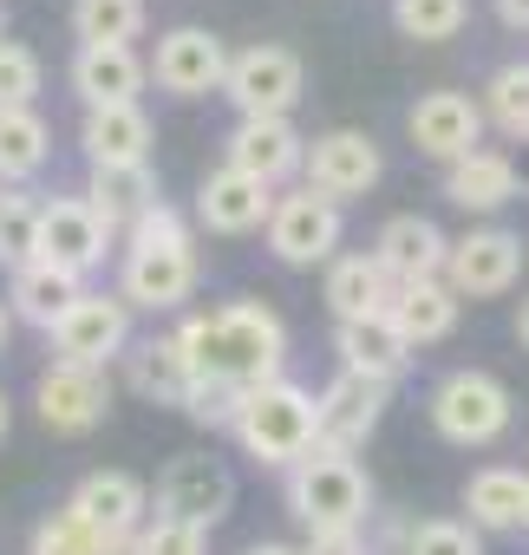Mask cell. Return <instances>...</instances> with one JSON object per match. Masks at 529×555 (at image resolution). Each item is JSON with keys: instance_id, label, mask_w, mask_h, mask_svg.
Listing matches in <instances>:
<instances>
[{"instance_id": "6da1fadb", "label": "cell", "mask_w": 529, "mask_h": 555, "mask_svg": "<svg viewBox=\"0 0 529 555\" xmlns=\"http://www.w3.org/2000/svg\"><path fill=\"white\" fill-rule=\"evenodd\" d=\"M177 347L190 360V379H222L235 392L269 386L288 366V327H282L275 308H261V301H229V308L190 314L177 327Z\"/></svg>"}, {"instance_id": "7a4b0ae2", "label": "cell", "mask_w": 529, "mask_h": 555, "mask_svg": "<svg viewBox=\"0 0 529 555\" xmlns=\"http://www.w3.org/2000/svg\"><path fill=\"white\" fill-rule=\"evenodd\" d=\"M196 295V242L183 209L157 203L131 222L125 235V274H118V301L144 314H177Z\"/></svg>"}, {"instance_id": "3957f363", "label": "cell", "mask_w": 529, "mask_h": 555, "mask_svg": "<svg viewBox=\"0 0 529 555\" xmlns=\"http://www.w3.org/2000/svg\"><path fill=\"white\" fill-rule=\"evenodd\" d=\"M242 438V451L255 464H295L314 451V392L295 386V379H269V386H248L242 392V412L229 425Z\"/></svg>"}, {"instance_id": "277c9868", "label": "cell", "mask_w": 529, "mask_h": 555, "mask_svg": "<svg viewBox=\"0 0 529 555\" xmlns=\"http://www.w3.org/2000/svg\"><path fill=\"white\" fill-rule=\"evenodd\" d=\"M288 509L301 529H360L373 509V483L353 457L308 451L288 464Z\"/></svg>"}, {"instance_id": "5b68a950", "label": "cell", "mask_w": 529, "mask_h": 555, "mask_svg": "<svg viewBox=\"0 0 529 555\" xmlns=\"http://www.w3.org/2000/svg\"><path fill=\"white\" fill-rule=\"evenodd\" d=\"M509 418H516V399L483 366H457V373H444L431 386V425H438L444 444H464V451L470 444H496L509 431Z\"/></svg>"}, {"instance_id": "8992f818", "label": "cell", "mask_w": 529, "mask_h": 555, "mask_svg": "<svg viewBox=\"0 0 529 555\" xmlns=\"http://www.w3.org/2000/svg\"><path fill=\"white\" fill-rule=\"evenodd\" d=\"M308 92V66L295 47H275V40H261V47H242L229 53V73H222V99L242 112V118H288Z\"/></svg>"}, {"instance_id": "52a82bcc", "label": "cell", "mask_w": 529, "mask_h": 555, "mask_svg": "<svg viewBox=\"0 0 529 555\" xmlns=\"http://www.w3.org/2000/svg\"><path fill=\"white\" fill-rule=\"evenodd\" d=\"M66 516H79L112 555H131V535L151 516V483L131 470H86L66 496Z\"/></svg>"}, {"instance_id": "ba28073f", "label": "cell", "mask_w": 529, "mask_h": 555, "mask_svg": "<svg viewBox=\"0 0 529 555\" xmlns=\"http://www.w3.org/2000/svg\"><path fill=\"white\" fill-rule=\"evenodd\" d=\"M386 399L392 386L386 379H360V373H334L321 392H314V451H334V457H353L379 418H386Z\"/></svg>"}, {"instance_id": "9c48e42d", "label": "cell", "mask_w": 529, "mask_h": 555, "mask_svg": "<svg viewBox=\"0 0 529 555\" xmlns=\"http://www.w3.org/2000/svg\"><path fill=\"white\" fill-rule=\"evenodd\" d=\"M340 235H347L340 203L314 196L308 183H301L295 196H275V209H269V248H275V261H288V268H321V261H334V255H340Z\"/></svg>"}, {"instance_id": "30bf717a", "label": "cell", "mask_w": 529, "mask_h": 555, "mask_svg": "<svg viewBox=\"0 0 529 555\" xmlns=\"http://www.w3.org/2000/svg\"><path fill=\"white\" fill-rule=\"evenodd\" d=\"M301 177H308L314 196L347 203V196H366V190L386 177V157H379V144H373L366 131L334 125V131L308 138V151H301Z\"/></svg>"}, {"instance_id": "8fae6325", "label": "cell", "mask_w": 529, "mask_h": 555, "mask_svg": "<svg viewBox=\"0 0 529 555\" xmlns=\"http://www.w3.org/2000/svg\"><path fill=\"white\" fill-rule=\"evenodd\" d=\"M47 340H53L60 360L105 373V366L125 360V347H131V308H125L118 295H79V301L47 327Z\"/></svg>"}, {"instance_id": "7c38bea8", "label": "cell", "mask_w": 529, "mask_h": 555, "mask_svg": "<svg viewBox=\"0 0 529 555\" xmlns=\"http://www.w3.org/2000/svg\"><path fill=\"white\" fill-rule=\"evenodd\" d=\"M157 516H177V522H190V529H216L229 509H235V477H229V464L222 457H203V451H190V457H170L164 464V477H157Z\"/></svg>"}, {"instance_id": "4fadbf2b", "label": "cell", "mask_w": 529, "mask_h": 555, "mask_svg": "<svg viewBox=\"0 0 529 555\" xmlns=\"http://www.w3.org/2000/svg\"><path fill=\"white\" fill-rule=\"evenodd\" d=\"M516 274H522V235L509 229H470L444 255V288L457 301H496L516 288Z\"/></svg>"}, {"instance_id": "5bb4252c", "label": "cell", "mask_w": 529, "mask_h": 555, "mask_svg": "<svg viewBox=\"0 0 529 555\" xmlns=\"http://www.w3.org/2000/svg\"><path fill=\"white\" fill-rule=\"evenodd\" d=\"M34 405H40V425L60 431V438H86L105 425L112 412V379L92 373V366H73V360H53L34 386Z\"/></svg>"}, {"instance_id": "9a60e30c", "label": "cell", "mask_w": 529, "mask_h": 555, "mask_svg": "<svg viewBox=\"0 0 529 555\" xmlns=\"http://www.w3.org/2000/svg\"><path fill=\"white\" fill-rule=\"evenodd\" d=\"M444 255H451V235H444L431 216H418V209L386 216L379 235H373V261L386 268V282H392V288L438 282V274H444Z\"/></svg>"}, {"instance_id": "2e32d148", "label": "cell", "mask_w": 529, "mask_h": 555, "mask_svg": "<svg viewBox=\"0 0 529 555\" xmlns=\"http://www.w3.org/2000/svg\"><path fill=\"white\" fill-rule=\"evenodd\" d=\"M222 73H229V47H222L209 27H170V34L157 40L151 79H157L170 99H209V92H222Z\"/></svg>"}, {"instance_id": "e0dca14e", "label": "cell", "mask_w": 529, "mask_h": 555, "mask_svg": "<svg viewBox=\"0 0 529 555\" xmlns=\"http://www.w3.org/2000/svg\"><path fill=\"white\" fill-rule=\"evenodd\" d=\"M105 229L92 222V209H86V196H53V203H40V235H34V261H47V268H66V274H86L105 261Z\"/></svg>"}, {"instance_id": "ac0fdd59", "label": "cell", "mask_w": 529, "mask_h": 555, "mask_svg": "<svg viewBox=\"0 0 529 555\" xmlns=\"http://www.w3.org/2000/svg\"><path fill=\"white\" fill-rule=\"evenodd\" d=\"M405 131H412V144H418L425 157L457 164V157L483 151V105L464 99V92H425V99L412 105Z\"/></svg>"}, {"instance_id": "d6986e66", "label": "cell", "mask_w": 529, "mask_h": 555, "mask_svg": "<svg viewBox=\"0 0 529 555\" xmlns=\"http://www.w3.org/2000/svg\"><path fill=\"white\" fill-rule=\"evenodd\" d=\"M301 151H308V138L288 125V118H235V131L222 138V157H229V170H242V177H255V183H282V177H295L301 170Z\"/></svg>"}, {"instance_id": "ffe728a7", "label": "cell", "mask_w": 529, "mask_h": 555, "mask_svg": "<svg viewBox=\"0 0 529 555\" xmlns=\"http://www.w3.org/2000/svg\"><path fill=\"white\" fill-rule=\"evenodd\" d=\"M269 209H275V190L255 183L242 170H209L203 190H196V222L209 235H248V229H269Z\"/></svg>"}, {"instance_id": "44dd1931", "label": "cell", "mask_w": 529, "mask_h": 555, "mask_svg": "<svg viewBox=\"0 0 529 555\" xmlns=\"http://www.w3.org/2000/svg\"><path fill=\"white\" fill-rule=\"evenodd\" d=\"M151 66L138 60V47H79L73 53V92L86 99V112L105 105H138Z\"/></svg>"}, {"instance_id": "7402d4cb", "label": "cell", "mask_w": 529, "mask_h": 555, "mask_svg": "<svg viewBox=\"0 0 529 555\" xmlns=\"http://www.w3.org/2000/svg\"><path fill=\"white\" fill-rule=\"evenodd\" d=\"M334 353H340V373L386 379V386H399L405 366H412V347H405V334L386 314H373V321H334Z\"/></svg>"}, {"instance_id": "603a6c76", "label": "cell", "mask_w": 529, "mask_h": 555, "mask_svg": "<svg viewBox=\"0 0 529 555\" xmlns=\"http://www.w3.org/2000/svg\"><path fill=\"white\" fill-rule=\"evenodd\" d=\"M157 203H164V196H157V170H151V164L92 170L86 209H92V222L105 229V242H125V235H131V222H138L144 209H157Z\"/></svg>"}, {"instance_id": "cb8c5ba5", "label": "cell", "mask_w": 529, "mask_h": 555, "mask_svg": "<svg viewBox=\"0 0 529 555\" xmlns=\"http://www.w3.org/2000/svg\"><path fill=\"white\" fill-rule=\"evenodd\" d=\"M79 151H86L92 170L151 164V118H144V105H105V112H86V125H79Z\"/></svg>"}, {"instance_id": "d4e9b609", "label": "cell", "mask_w": 529, "mask_h": 555, "mask_svg": "<svg viewBox=\"0 0 529 555\" xmlns=\"http://www.w3.org/2000/svg\"><path fill=\"white\" fill-rule=\"evenodd\" d=\"M457 314H464V301L444 288V274H438V282L392 288V301H386V321L405 334V347H412V353H418V347H431V340H451V334H457Z\"/></svg>"}, {"instance_id": "484cf974", "label": "cell", "mask_w": 529, "mask_h": 555, "mask_svg": "<svg viewBox=\"0 0 529 555\" xmlns=\"http://www.w3.org/2000/svg\"><path fill=\"white\" fill-rule=\"evenodd\" d=\"M321 301L334 308V321H373V314H386L392 282H386V268L373 261V248H366V255H334V261H327Z\"/></svg>"}, {"instance_id": "4316f807", "label": "cell", "mask_w": 529, "mask_h": 555, "mask_svg": "<svg viewBox=\"0 0 529 555\" xmlns=\"http://www.w3.org/2000/svg\"><path fill=\"white\" fill-rule=\"evenodd\" d=\"M516 183L522 177H516V164L503 151H470V157L444 164V196L457 209H470V216H490V209L516 203Z\"/></svg>"}, {"instance_id": "83f0119b", "label": "cell", "mask_w": 529, "mask_h": 555, "mask_svg": "<svg viewBox=\"0 0 529 555\" xmlns=\"http://www.w3.org/2000/svg\"><path fill=\"white\" fill-rule=\"evenodd\" d=\"M464 509H470V529H522L529 477L516 464H483L464 477Z\"/></svg>"}, {"instance_id": "f1b7e54d", "label": "cell", "mask_w": 529, "mask_h": 555, "mask_svg": "<svg viewBox=\"0 0 529 555\" xmlns=\"http://www.w3.org/2000/svg\"><path fill=\"white\" fill-rule=\"evenodd\" d=\"M79 295H86V288H79V274L47 268V261H27V268H14V282H8V314L47 334V327L79 301Z\"/></svg>"}, {"instance_id": "f546056e", "label": "cell", "mask_w": 529, "mask_h": 555, "mask_svg": "<svg viewBox=\"0 0 529 555\" xmlns=\"http://www.w3.org/2000/svg\"><path fill=\"white\" fill-rule=\"evenodd\" d=\"M125 373H131V392H144L157 405H183V392H190V360H183L177 334H151V340L125 347Z\"/></svg>"}, {"instance_id": "4dcf8cb0", "label": "cell", "mask_w": 529, "mask_h": 555, "mask_svg": "<svg viewBox=\"0 0 529 555\" xmlns=\"http://www.w3.org/2000/svg\"><path fill=\"white\" fill-rule=\"evenodd\" d=\"M47 157H53V131L40 112H0V183L21 190L27 177L47 170Z\"/></svg>"}, {"instance_id": "1f68e13d", "label": "cell", "mask_w": 529, "mask_h": 555, "mask_svg": "<svg viewBox=\"0 0 529 555\" xmlns=\"http://www.w3.org/2000/svg\"><path fill=\"white\" fill-rule=\"evenodd\" d=\"M79 47H131L144 34V0H73Z\"/></svg>"}, {"instance_id": "d6a6232c", "label": "cell", "mask_w": 529, "mask_h": 555, "mask_svg": "<svg viewBox=\"0 0 529 555\" xmlns=\"http://www.w3.org/2000/svg\"><path fill=\"white\" fill-rule=\"evenodd\" d=\"M470 21V0H392V27L418 47H438V40H457Z\"/></svg>"}, {"instance_id": "836d02e7", "label": "cell", "mask_w": 529, "mask_h": 555, "mask_svg": "<svg viewBox=\"0 0 529 555\" xmlns=\"http://www.w3.org/2000/svg\"><path fill=\"white\" fill-rule=\"evenodd\" d=\"M483 125L509 131V138H529V60H509L490 73L483 86Z\"/></svg>"}, {"instance_id": "e575fe53", "label": "cell", "mask_w": 529, "mask_h": 555, "mask_svg": "<svg viewBox=\"0 0 529 555\" xmlns=\"http://www.w3.org/2000/svg\"><path fill=\"white\" fill-rule=\"evenodd\" d=\"M40 235V203L14 183H0V268H27Z\"/></svg>"}, {"instance_id": "d590c367", "label": "cell", "mask_w": 529, "mask_h": 555, "mask_svg": "<svg viewBox=\"0 0 529 555\" xmlns=\"http://www.w3.org/2000/svg\"><path fill=\"white\" fill-rule=\"evenodd\" d=\"M399 548H405V555H483L477 529H470V522H457V516H425V522H405Z\"/></svg>"}, {"instance_id": "8d00e7d4", "label": "cell", "mask_w": 529, "mask_h": 555, "mask_svg": "<svg viewBox=\"0 0 529 555\" xmlns=\"http://www.w3.org/2000/svg\"><path fill=\"white\" fill-rule=\"evenodd\" d=\"M40 53L21 40H0V112H34L40 99Z\"/></svg>"}, {"instance_id": "74e56055", "label": "cell", "mask_w": 529, "mask_h": 555, "mask_svg": "<svg viewBox=\"0 0 529 555\" xmlns=\"http://www.w3.org/2000/svg\"><path fill=\"white\" fill-rule=\"evenodd\" d=\"M131 555H209V535L177 516H144V529L131 535Z\"/></svg>"}, {"instance_id": "f35d334b", "label": "cell", "mask_w": 529, "mask_h": 555, "mask_svg": "<svg viewBox=\"0 0 529 555\" xmlns=\"http://www.w3.org/2000/svg\"><path fill=\"white\" fill-rule=\"evenodd\" d=\"M235 412H242V392H235V386H222V379H190V392H183V418H190V425L229 431Z\"/></svg>"}, {"instance_id": "ab89813d", "label": "cell", "mask_w": 529, "mask_h": 555, "mask_svg": "<svg viewBox=\"0 0 529 555\" xmlns=\"http://www.w3.org/2000/svg\"><path fill=\"white\" fill-rule=\"evenodd\" d=\"M27 555H112V548H105V542H99V535H92L79 516L53 509V516L34 529V548H27Z\"/></svg>"}, {"instance_id": "60d3db41", "label": "cell", "mask_w": 529, "mask_h": 555, "mask_svg": "<svg viewBox=\"0 0 529 555\" xmlns=\"http://www.w3.org/2000/svg\"><path fill=\"white\" fill-rule=\"evenodd\" d=\"M301 555H366V535L360 529H308Z\"/></svg>"}, {"instance_id": "b9f144b4", "label": "cell", "mask_w": 529, "mask_h": 555, "mask_svg": "<svg viewBox=\"0 0 529 555\" xmlns=\"http://www.w3.org/2000/svg\"><path fill=\"white\" fill-rule=\"evenodd\" d=\"M496 21L516 27V34H529V0H496Z\"/></svg>"}, {"instance_id": "7bdbcfd3", "label": "cell", "mask_w": 529, "mask_h": 555, "mask_svg": "<svg viewBox=\"0 0 529 555\" xmlns=\"http://www.w3.org/2000/svg\"><path fill=\"white\" fill-rule=\"evenodd\" d=\"M516 340H522V353H529V295H522V308H516Z\"/></svg>"}, {"instance_id": "ee69618b", "label": "cell", "mask_w": 529, "mask_h": 555, "mask_svg": "<svg viewBox=\"0 0 529 555\" xmlns=\"http://www.w3.org/2000/svg\"><path fill=\"white\" fill-rule=\"evenodd\" d=\"M248 555H301V548H288V542H255Z\"/></svg>"}, {"instance_id": "f6af8a7d", "label": "cell", "mask_w": 529, "mask_h": 555, "mask_svg": "<svg viewBox=\"0 0 529 555\" xmlns=\"http://www.w3.org/2000/svg\"><path fill=\"white\" fill-rule=\"evenodd\" d=\"M14 431V405H8V392H0V438Z\"/></svg>"}, {"instance_id": "bcb514c9", "label": "cell", "mask_w": 529, "mask_h": 555, "mask_svg": "<svg viewBox=\"0 0 529 555\" xmlns=\"http://www.w3.org/2000/svg\"><path fill=\"white\" fill-rule=\"evenodd\" d=\"M8 334H14V314H8V301H0V347H8Z\"/></svg>"}, {"instance_id": "7dc6e473", "label": "cell", "mask_w": 529, "mask_h": 555, "mask_svg": "<svg viewBox=\"0 0 529 555\" xmlns=\"http://www.w3.org/2000/svg\"><path fill=\"white\" fill-rule=\"evenodd\" d=\"M0 40H8V8H0Z\"/></svg>"}, {"instance_id": "c3c4849f", "label": "cell", "mask_w": 529, "mask_h": 555, "mask_svg": "<svg viewBox=\"0 0 529 555\" xmlns=\"http://www.w3.org/2000/svg\"><path fill=\"white\" fill-rule=\"evenodd\" d=\"M522 522H529V516H522Z\"/></svg>"}]
</instances>
